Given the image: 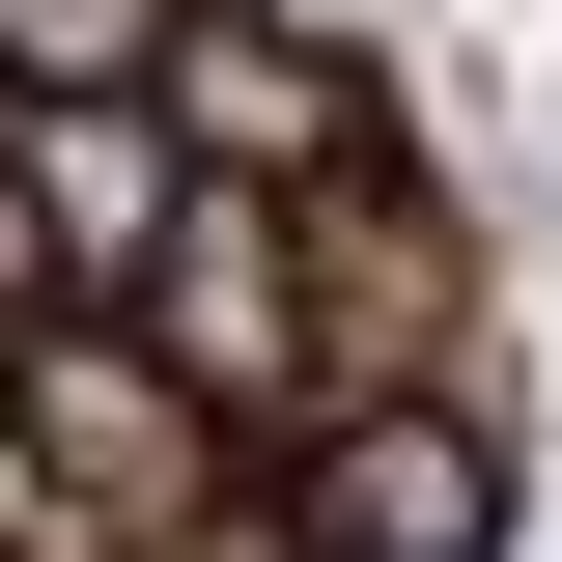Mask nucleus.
Returning <instances> with one entry per match:
<instances>
[{
    "label": "nucleus",
    "instance_id": "obj_3",
    "mask_svg": "<svg viewBox=\"0 0 562 562\" xmlns=\"http://www.w3.org/2000/svg\"><path fill=\"white\" fill-rule=\"evenodd\" d=\"M0 422H29V479H57V535H85V562H140L169 506L254 479V450L169 394V338H140V310H29V338H0Z\"/></svg>",
    "mask_w": 562,
    "mask_h": 562
},
{
    "label": "nucleus",
    "instance_id": "obj_2",
    "mask_svg": "<svg viewBox=\"0 0 562 562\" xmlns=\"http://www.w3.org/2000/svg\"><path fill=\"white\" fill-rule=\"evenodd\" d=\"M254 479L310 562H535V422H479V394H310Z\"/></svg>",
    "mask_w": 562,
    "mask_h": 562
},
{
    "label": "nucleus",
    "instance_id": "obj_6",
    "mask_svg": "<svg viewBox=\"0 0 562 562\" xmlns=\"http://www.w3.org/2000/svg\"><path fill=\"white\" fill-rule=\"evenodd\" d=\"M140 562H310V535H281V479H225V506H169Z\"/></svg>",
    "mask_w": 562,
    "mask_h": 562
},
{
    "label": "nucleus",
    "instance_id": "obj_5",
    "mask_svg": "<svg viewBox=\"0 0 562 562\" xmlns=\"http://www.w3.org/2000/svg\"><path fill=\"white\" fill-rule=\"evenodd\" d=\"M0 169H29V254H57V310H140V254H169V113L140 85H0Z\"/></svg>",
    "mask_w": 562,
    "mask_h": 562
},
{
    "label": "nucleus",
    "instance_id": "obj_4",
    "mask_svg": "<svg viewBox=\"0 0 562 562\" xmlns=\"http://www.w3.org/2000/svg\"><path fill=\"white\" fill-rule=\"evenodd\" d=\"M140 338H169V394L225 422V450H281V422L338 394V366H310V198H169V254H140Z\"/></svg>",
    "mask_w": 562,
    "mask_h": 562
},
{
    "label": "nucleus",
    "instance_id": "obj_7",
    "mask_svg": "<svg viewBox=\"0 0 562 562\" xmlns=\"http://www.w3.org/2000/svg\"><path fill=\"white\" fill-rule=\"evenodd\" d=\"M29 310H57V254H29V169H0V338H29Z\"/></svg>",
    "mask_w": 562,
    "mask_h": 562
},
{
    "label": "nucleus",
    "instance_id": "obj_1",
    "mask_svg": "<svg viewBox=\"0 0 562 562\" xmlns=\"http://www.w3.org/2000/svg\"><path fill=\"white\" fill-rule=\"evenodd\" d=\"M140 113H169V169H225V198H338L366 140H394V0H169Z\"/></svg>",
    "mask_w": 562,
    "mask_h": 562
}]
</instances>
